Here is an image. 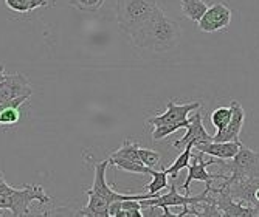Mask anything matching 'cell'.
Returning <instances> with one entry per match:
<instances>
[{
    "label": "cell",
    "instance_id": "cell-1",
    "mask_svg": "<svg viewBox=\"0 0 259 217\" xmlns=\"http://www.w3.org/2000/svg\"><path fill=\"white\" fill-rule=\"evenodd\" d=\"M132 44L138 48L154 52H169L180 40V27L169 19L161 8L145 23L140 30L129 36Z\"/></svg>",
    "mask_w": 259,
    "mask_h": 217
},
{
    "label": "cell",
    "instance_id": "cell-2",
    "mask_svg": "<svg viewBox=\"0 0 259 217\" xmlns=\"http://www.w3.org/2000/svg\"><path fill=\"white\" fill-rule=\"evenodd\" d=\"M109 166V160H103L95 163V174H93V183L85 194L89 197L87 205L81 209V214L85 217H110L109 206L113 202L124 200H143L149 197H155L152 194H120L113 191L106 182V169Z\"/></svg>",
    "mask_w": 259,
    "mask_h": 217
},
{
    "label": "cell",
    "instance_id": "cell-3",
    "mask_svg": "<svg viewBox=\"0 0 259 217\" xmlns=\"http://www.w3.org/2000/svg\"><path fill=\"white\" fill-rule=\"evenodd\" d=\"M157 10V0H118L116 4L118 27L127 36H132L155 14Z\"/></svg>",
    "mask_w": 259,
    "mask_h": 217
},
{
    "label": "cell",
    "instance_id": "cell-4",
    "mask_svg": "<svg viewBox=\"0 0 259 217\" xmlns=\"http://www.w3.org/2000/svg\"><path fill=\"white\" fill-rule=\"evenodd\" d=\"M50 196L45 194L40 185H23L13 188L7 194H0V209H8L13 217H27L30 214V203H49Z\"/></svg>",
    "mask_w": 259,
    "mask_h": 217
},
{
    "label": "cell",
    "instance_id": "cell-5",
    "mask_svg": "<svg viewBox=\"0 0 259 217\" xmlns=\"http://www.w3.org/2000/svg\"><path fill=\"white\" fill-rule=\"evenodd\" d=\"M224 174L227 179L224 182H234V180H245V179H259V154L247 148L242 143L238 154L230 161H221Z\"/></svg>",
    "mask_w": 259,
    "mask_h": 217
},
{
    "label": "cell",
    "instance_id": "cell-6",
    "mask_svg": "<svg viewBox=\"0 0 259 217\" xmlns=\"http://www.w3.org/2000/svg\"><path fill=\"white\" fill-rule=\"evenodd\" d=\"M209 191L211 186H206L203 192L200 194L191 197L190 194H179L177 188L172 185L169 186V191L163 196H155V197H149V199H143L140 200L141 206L143 208H171V206H190V205H199L202 202H206L209 197Z\"/></svg>",
    "mask_w": 259,
    "mask_h": 217
},
{
    "label": "cell",
    "instance_id": "cell-7",
    "mask_svg": "<svg viewBox=\"0 0 259 217\" xmlns=\"http://www.w3.org/2000/svg\"><path fill=\"white\" fill-rule=\"evenodd\" d=\"M191 158H194V163L186 167V169H188V177H186L185 183L182 185V189L186 191V194H190V183H191L193 180L205 182L206 186H213L211 183H213L214 179H222V180L227 179L225 174H221V172L209 174V172L206 171V167H208V166H211V164H218V163H219V158L211 157L209 160H203V154H202V152H197L196 155H191Z\"/></svg>",
    "mask_w": 259,
    "mask_h": 217
},
{
    "label": "cell",
    "instance_id": "cell-8",
    "mask_svg": "<svg viewBox=\"0 0 259 217\" xmlns=\"http://www.w3.org/2000/svg\"><path fill=\"white\" fill-rule=\"evenodd\" d=\"M200 106H202V104H200L199 101L186 103V104H177L174 100H171V101L168 103L166 112L161 113V115H157V116L149 118V119H148V124H152L154 129H155V127L172 126V124L186 121V119H188V115H190L191 112H194V110H199Z\"/></svg>",
    "mask_w": 259,
    "mask_h": 217
},
{
    "label": "cell",
    "instance_id": "cell-9",
    "mask_svg": "<svg viewBox=\"0 0 259 217\" xmlns=\"http://www.w3.org/2000/svg\"><path fill=\"white\" fill-rule=\"evenodd\" d=\"M209 192L213 194L222 217H259V209L256 206L245 205L239 200L234 202V199H231L225 191L211 186Z\"/></svg>",
    "mask_w": 259,
    "mask_h": 217
},
{
    "label": "cell",
    "instance_id": "cell-10",
    "mask_svg": "<svg viewBox=\"0 0 259 217\" xmlns=\"http://www.w3.org/2000/svg\"><path fill=\"white\" fill-rule=\"evenodd\" d=\"M230 22H231V10L225 4L218 2L208 7L206 13L197 22V25L199 30L203 33H216L221 30H227Z\"/></svg>",
    "mask_w": 259,
    "mask_h": 217
},
{
    "label": "cell",
    "instance_id": "cell-11",
    "mask_svg": "<svg viewBox=\"0 0 259 217\" xmlns=\"http://www.w3.org/2000/svg\"><path fill=\"white\" fill-rule=\"evenodd\" d=\"M31 93L33 89L23 75H7L5 79L0 82V106L16 98H20V96H28L30 98Z\"/></svg>",
    "mask_w": 259,
    "mask_h": 217
},
{
    "label": "cell",
    "instance_id": "cell-12",
    "mask_svg": "<svg viewBox=\"0 0 259 217\" xmlns=\"http://www.w3.org/2000/svg\"><path fill=\"white\" fill-rule=\"evenodd\" d=\"M231 119L225 129L218 131L216 135H213V141L218 143H230V141H241L239 135L244 126V119H245V112L242 106L238 101H231Z\"/></svg>",
    "mask_w": 259,
    "mask_h": 217
},
{
    "label": "cell",
    "instance_id": "cell-13",
    "mask_svg": "<svg viewBox=\"0 0 259 217\" xmlns=\"http://www.w3.org/2000/svg\"><path fill=\"white\" fill-rule=\"evenodd\" d=\"M191 119H193V121H191L190 126L186 127V134L174 141V148H180L182 144H186V143H193L194 146H197V144L213 141V135H209L206 132V129L203 127L202 112L194 110V116Z\"/></svg>",
    "mask_w": 259,
    "mask_h": 217
},
{
    "label": "cell",
    "instance_id": "cell-14",
    "mask_svg": "<svg viewBox=\"0 0 259 217\" xmlns=\"http://www.w3.org/2000/svg\"><path fill=\"white\" fill-rule=\"evenodd\" d=\"M242 146V141H230V143H218V141H209L203 144H197L193 149L197 152L206 154L209 157H214L219 160H231L238 154L239 148Z\"/></svg>",
    "mask_w": 259,
    "mask_h": 217
},
{
    "label": "cell",
    "instance_id": "cell-15",
    "mask_svg": "<svg viewBox=\"0 0 259 217\" xmlns=\"http://www.w3.org/2000/svg\"><path fill=\"white\" fill-rule=\"evenodd\" d=\"M30 98L28 96H20V98H16L10 103H5L0 106V127H13L17 126V123L20 121V112L19 107L27 103Z\"/></svg>",
    "mask_w": 259,
    "mask_h": 217
},
{
    "label": "cell",
    "instance_id": "cell-16",
    "mask_svg": "<svg viewBox=\"0 0 259 217\" xmlns=\"http://www.w3.org/2000/svg\"><path fill=\"white\" fill-rule=\"evenodd\" d=\"M208 5L205 0H182V13L193 22H199L202 16L206 13Z\"/></svg>",
    "mask_w": 259,
    "mask_h": 217
},
{
    "label": "cell",
    "instance_id": "cell-17",
    "mask_svg": "<svg viewBox=\"0 0 259 217\" xmlns=\"http://www.w3.org/2000/svg\"><path fill=\"white\" fill-rule=\"evenodd\" d=\"M193 148L194 144L193 143H186L185 148H183V152L174 160L172 166L168 167V169H164V172H166L168 176H171L172 179H177L179 172L182 169H186L188 166H190V161H191V155H193Z\"/></svg>",
    "mask_w": 259,
    "mask_h": 217
},
{
    "label": "cell",
    "instance_id": "cell-18",
    "mask_svg": "<svg viewBox=\"0 0 259 217\" xmlns=\"http://www.w3.org/2000/svg\"><path fill=\"white\" fill-rule=\"evenodd\" d=\"M109 164L116 166L118 169H123V171L132 172V174H149V176H152L155 171V169H151V167L145 166L143 163H137V161L124 160V158H115V157H109Z\"/></svg>",
    "mask_w": 259,
    "mask_h": 217
},
{
    "label": "cell",
    "instance_id": "cell-19",
    "mask_svg": "<svg viewBox=\"0 0 259 217\" xmlns=\"http://www.w3.org/2000/svg\"><path fill=\"white\" fill-rule=\"evenodd\" d=\"M10 10L16 13H30L37 8H44L49 5L47 0H5Z\"/></svg>",
    "mask_w": 259,
    "mask_h": 217
},
{
    "label": "cell",
    "instance_id": "cell-20",
    "mask_svg": "<svg viewBox=\"0 0 259 217\" xmlns=\"http://www.w3.org/2000/svg\"><path fill=\"white\" fill-rule=\"evenodd\" d=\"M200 205V209H194V208H190V214H193L194 217H222V212L214 200V197L211 196L209 192V197L206 202H202L199 203Z\"/></svg>",
    "mask_w": 259,
    "mask_h": 217
},
{
    "label": "cell",
    "instance_id": "cell-21",
    "mask_svg": "<svg viewBox=\"0 0 259 217\" xmlns=\"http://www.w3.org/2000/svg\"><path fill=\"white\" fill-rule=\"evenodd\" d=\"M138 144L131 141V140H124L123 146L120 149H116L110 157H115V158H124V160H131V161H137V163H141L140 160V155H138Z\"/></svg>",
    "mask_w": 259,
    "mask_h": 217
},
{
    "label": "cell",
    "instance_id": "cell-22",
    "mask_svg": "<svg viewBox=\"0 0 259 217\" xmlns=\"http://www.w3.org/2000/svg\"><path fill=\"white\" fill-rule=\"evenodd\" d=\"M231 119V107H218L209 116V121L216 127V131H222L228 126Z\"/></svg>",
    "mask_w": 259,
    "mask_h": 217
},
{
    "label": "cell",
    "instance_id": "cell-23",
    "mask_svg": "<svg viewBox=\"0 0 259 217\" xmlns=\"http://www.w3.org/2000/svg\"><path fill=\"white\" fill-rule=\"evenodd\" d=\"M164 188H168V174L161 171H154L152 174V182L148 183L145 186V189L148 191V194H152V196H158V192Z\"/></svg>",
    "mask_w": 259,
    "mask_h": 217
},
{
    "label": "cell",
    "instance_id": "cell-24",
    "mask_svg": "<svg viewBox=\"0 0 259 217\" xmlns=\"http://www.w3.org/2000/svg\"><path fill=\"white\" fill-rule=\"evenodd\" d=\"M104 2L106 0H68V5L82 13H95L104 5Z\"/></svg>",
    "mask_w": 259,
    "mask_h": 217
},
{
    "label": "cell",
    "instance_id": "cell-25",
    "mask_svg": "<svg viewBox=\"0 0 259 217\" xmlns=\"http://www.w3.org/2000/svg\"><path fill=\"white\" fill-rule=\"evenodd\" d=\"M138 155H140L141 163L148 167H151V169H154L155 166H158L160 158H161L158 152H155L152 149H145V148H138Z\"/></svg>",
    "mask_w": 259,
    "mask_h": 217
},
{
    "label": "cell",
    "instance_id": "cell-26",
    "mask_svg": "<svg viewBox=\"0 0 259 217\" xmlns=\"http://www.w3.org/2000/svg\"><path fill=\"white\" fill-rule=\"evenodd\" d=\"M42 217H85L81 214V209H73V208H55L52 211H45Z\"/></svg>",
    "mask_w": 259,
    "mask_h": 217
},
{
    "label": "cell",
    "instance_id": "cell-27",
    "mask_svg": "<svg viewBox=\"0 0 259 217\" xmlns=\"http://www.w3.org/2000/svg\"><path fill=\"white\" fill-rule=\"evenodd\" d=\"M113 217H143L141 208H131V209H120Z\"/></svg>",
    "mask_w": 259,
    "mask_h": 217
},
{
    "label": "cell",
    "instance_id": "cell-28",
    "mask_svg": "<svg viewBox=\"0 0 259 217\" xmlns=\"http://www.w3.org/2000/svg\"><path fill=\"white\" fill-rule=\"evenodd\" d=\"M163 209V214L157 215V217H185L190 214V206H182V212L180 214H174L169 211V208H161Z\"/></svg>",
    "mask_w": 259,
    "mask_h": 217
},
{
    "label": "cell",
    "instance_id": "cell-29",
    "mask_svg": "<svg viewBox=\"0 0 259 217\" xmlns=\"http://www.w3.org/2000/svg\"><path fill=\"white\" fill-rule=\"evenodd\" d=\"M13 188H14V186H11V185L5 180L4 174L0 172V194H7V192H10Z\"/></svg>",
    "mask_w": 259,
    "mask_h": 217
},
{
    "label": "cell",
    "instance_id": "cell-30",
    "mask_svg": "<svg viewBox=\"0 0 259 217\" xmlns=\"http://www.w3.org/2000/svg\"><path fill=\"white\" fill-rule=\"evenodd\" d=\"M5 65L4 64H0V82H2L4 79H5Z\"/></svg>",
    "mask_w": 259,
    "mask_h": 217
},
{
    "label": "cell",
    "instance_id": "cell-31",
    "mask_svg": "<svg viewBox=\"0 0 259 217\" xmlns=\"http://www.w3.org/2000/svg\"><path fill=\"white\" fill-rule=\"evenodd\" d=\"M254 199H256V202H257V205H259V188H257L256 192H254Z\"/></svg>",
    "mask_w": 259,
    "mask_h": 217
},
{
    "label": "cell",
    "instance_id": "cell-32",
    "mask_svg": "<svg viewBox=\"0 0 259 217\" xmlns=\"http://www.w3.org/2000/svg\"><path fill=\"white\" fill-rule=\"evenodd\" d=\"M39 217H42V214H40V215H39Z\"/></svg>",
    "mask_w": 259,
    "mask_h": 217
},
{
    "label": "cell",
    "instance_id": "cell-33",
    "mask_svg": "<svg viewBox=\"0 0 259 217\" xmlns=\"http://www.w3.org/2000/svg\"><path fill=\"white\" fill-rule=\"evenodd\" d=\"M0 217H2V215H0Z\"/></svg>",
    "mask_w": 259,
    "mask_h": 217
}]
</instances>
